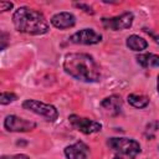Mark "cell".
<instances>
[{
	"instance_id": "cell-1",
	"label": "cell",
	"mask_w": 159,
	"mask_h": 159,
	"mask_svg": "<svg viewBox=\"0 0 159 159\" xmlns=\"http://www.w3.org/2000/svg\"><path fill=\"white\" fill-rule=\"evenodd\" d=\"M62 66L67 75L81 82H97L101 78V68L88 53L70 52L65 56Z\"/></svg>"
},
{
	"instance_id": "cell-2",
	"label": "cell",
	"mask_w": 159,
	"mask_h": 159,
	"mask_svg": "<svg viewBox=\"0 0 159 159\" xmlns=\"http://www.w3.org/2000/svg\"><path fill=\"white\" fill-rule=\"evenodd\" d=\"M12 24L19 32L29 35H43L50 30L45 15L27 6H21L15 10L12 15Z\"/></svg>"
},
{
	"instance_id": "cell-3",
	"label": "cell",
	"mask_w": 159,
	"mask_h": 159,
	"mask_svg": "<svg viewBox=\"0 0 159 159\" xmlns=\"http://www.w3.org/2000/svg\"><path fill=\"white\" fill-rule=\"evenodd\" d=\"M107 145L130 159H135L137 155L142 152L140 144L135 139L130 138H109L107 140Z\"/></svg>"
},
{
	"instance_id": "cell-4",
	"label": "cell",
	"mask_w": 159,
	"mask_h": 159,
	"mask_svg": "<svg viewBox=\"0 0 159 159\" xmlns=\"http://www.w3.org/2000/svg\"><path fill=\"white\" fill-rule=\"evenodd\" d=\"M22 108L27 109L35 114H39L41 117H43L48 122H55L58 118V111L56 109V107L36 101V99H26L22 102Z\"/></svg>"
},
{
	"instance_id": "cell-5",
	"label": "cell",
	"mask_w": 159,
	"mask_h": 159,
	"mask_svg": "<svg viewBox=\"0 0 159 159\" xmlns=\"http://www.w3.org/2000/svg\"><path fill=\"white\" fill-rule=\"evenodd\" d=\"M68 122L71 123V125L77 129L78 132L83 133V134H93L97 132H101L102 129V124L99 122L88 119V118H83L80 117L77 114H71L68 117Z\"/></svg>"
},
{
	"instance_id": "cell-6",
	"label": "cell",
	"mask_w": 159,
	"mask_h": 159,
	"mask_svg": "<svg viewBox=\"0 0 159 159\" xmlns=\"http://www.w3.org/2000/svg\"><path fill=\"white\" fill-rule=\"evenodd\" d=\"M133 20H134V16L132 12L127 11V12H123L118 16H114V17H103L102 19V25L104 29H109V30H113V31H119V30H127L132 26L133 24Z\"/></svg>"
},
{
	"instance_id": "cell-7",
	"label": "cell",
	"mask_w": 159,
	"mask_h": 159,
	"mask_svg": "<svg viewBox=\"0 0 159 159\" xmlns=\"http://www.w3.org/2000/svg\"><path fill=\"white\" fill-rule=\"evenodd\" d=\"M4 127L9 132H30L36 128V123L24 119L15 114H10L4 120Z\"/></svg>"
},
{
	"instance_id": "cell-8",
	"label": "cell",
	"mask_w": 159,
	"mask_h": 159,
	"mask_svg": "<svg viewBox=\"0 0 159 159\" xmlns=\"http://www.w3.org/2000/svg\"><path fill=\"white\" fill-rule=\"evenodd\" d=\"M70 41L76 45H94L102 41V35L93 29H82L71 35Z\"/></svg>"
},
{
	"instance_id": "cell-9",
	"label": "cell",
	"mask_w": 159,
	"mask_h": 159,
	"mask_svg": "<svg viewBox=\"0 0 159 159\" xmlns=\"http://www.w3.org/2000/svg\"><path fill=\"white\" fill-rule=\"evenodd\" d=\"M88 154H89L88 145L81 140L65 148V155L67 159H87Z\"/></svg>"
},
{
	"instance_id": "cell-10",
	"label": "cell",
	"mask_w": 159,
	"mask_h": 159,
	"mask_svg": "<svg viewBox=\"0 0 159 159\" xmlns=\"http://www.w3.org/2000/svg\"><path fill=\"white\" fill-rule=\"evenodd\" d=\"M51 24L60 30H66L70 27H73L76 24V17L73 16V14L67 12V11H62V12H57L51 17Z\"/></svg>"
},
{
	"instance_id": "cell-11",
	"label": "cell",
	"mask_w": 159,
	"mask_h": 159,
	"mask_svg": "<svg viewBox=\"0 0 159 159\" xmlns=\"http://www.w3.org/2000/svg\"><path fill=\"white\" fill-rule=\"evenodd\" d=\"M122 104H123V101H122L120 96H118V94H112L109 97H106L101 102V107L112 116H117L120 113Z\"/></svg>"
},
{
	"instance_id": "cell-12",
	"label": "cell",
	"mask_w": 159,
	"mask_h": 159,
	"mask_svg": "<svg viewBox=\"0 0 159 159\" xmlns=\"http://www.w3.org/2000/svg\"><path fill=\"white\" fill-rule=\"evenodd\" d=\"M137 62L144 68L159 67V55L155 53H143L137 56Z\"/></svg>"
},
{
	"instance_id": "cell-13",
	"label": "cell",
	"mask_w": 159,
	"mask_h": 159,
	"mask_svg": "<svg viewBox=\"0 0 159 159\" xmlns=\"http://www.w3.org/2000/svg\"><path fill=\"white\" fill-rule=\"evenodd\" d=\"M125 45H127V47H129L133 51H143V50H145L148 47L147 40H144L143 37H140L138 35L128 36L127 41H125Z\"/></svg>"
},
{
	"instance_id": "cell-14",
	"label": "cell",
	"mask_w": 159,
	"mask_h": 159,
	"mask_svg": "<svg viewBox=\"0 0 159 159\" xmlns=\"http://www.w3.org/2000/svg\"><path fill=\"white\" fill-rule=\"evenodd\" d=\"M128 103L134 107V108H145L149 104V97L144 96V94H138V93H130L127 97Z\"/></svg>"
},
{
	"instance_id": "cell-15",
	"label": "cell",
	"mask_w": 159,
	"mask_h": 159,
	"mask_svg": "<svg viewBox=\"0 0 159 159\" xmlns=\"http://www.w3.org/2000/svg\"><path fill=\"white\" fill-rule=\"evenodd\" d=\"M17 99V96L12 92H2L1 96H0V103L1 104H9V103H12Z\"/></svg>"
},
{
	"instance_id": "cell-16",
	"label": "cell",
	"mask_w": 159,
	"mask_h": 159,
	"mask_svg": "<svg viewBox=\"0 0 159 159\" xmlns=\"http://www.w3.org/2000/svg\"><path fill=\"white\" fill-rule=\"evenodd\" d=\"M75 6H77V7H80V9H82V10H83L84 12H87V14H91V15H93V14H94L93 9H92L89 5H87V4L80 2V4H75Z\"/></svg>"
},
{
	"instance_id": "cell-17",
	"label": "cell",
	"mask_w": 159,
	"mask_h": 159,
	"mask_svg": "<svg viewBox=\"0 0 159 159\" xmlns=\"http://www.w3.org/2000/svg\"><path fill=\"white\" fill-rule=\"evenodd\" d=\"M14 7V4L10 2V1H0V11L4 12V11H7V10H11Z\"/></svg>"
},
{
	"instance_id": "cell-18",
	"label": "cell",
	"mask_w": 159,
	"mask_h": 159,
	"mask_svg": "<svg viewBox=\"0 0 159 159\" xmlns=\"http://www.w3.org/2000/svg\"><path fill=\"white\" fill-rule=\"evenodd\" d=\"M1 159H30V158L25 154H15V155H4L1 157Z\"/></svg>"
},
{
	"instance_id": "cell-19",
	"label": "cell",
	"mask_w": 159,
	"mask_h": 159,
	"mask_svg": "<svg viewBox=\"0 0 159 159\" xmlns=\"http://www.w3.org/2000/svg\"><path fill=\"white\" fill-rule=\"evenodd\" d=\"M153 39H154V40H155V42L159 45V35H154V36H153Z\"/></svg>"
},
{
	"instance_id": "cell-20",
	"label": "cell",
	"mask_w": 159,
	"mask_h": 159,
	"mask_svg": "<svg viewBox=\"0 0 159 159\" xmlns=\"http://www.w3.org/2000/svg\"><path fill=\"white\" fill-rule=\"evenodd\" d=\"M157 89H158V93H159V76H158V82H157Z\"/></svg>"
},
{
	"instance_id": "cell-21",
	"label": "cell",
	"mask_w": 159,
	"mask_h": 159,
	"mask_svg": "<svg viewBox=\"0 0 159 159\" xmlns=\"http://www.w3.org/2000/svg\"><path fill=\"white\" fill-rule=\"evenodd\" d=\"M114 159H123V158H120V157H118V155H116V157H114Z\"/></svg>"
}]
</instances>
